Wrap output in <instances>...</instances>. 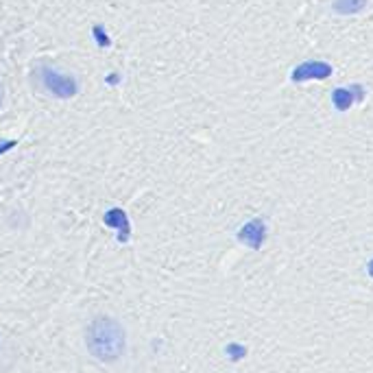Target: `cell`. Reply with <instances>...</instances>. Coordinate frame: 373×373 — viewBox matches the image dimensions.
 I'll use <instances>...</instances> for the list:
<instances>
[{
	"mask_svg": "<svg viewBox=\"0 0 373 373\" xmlns=\"http://www.w3.org/2000/svg\"><path fill=\"white\" fill-rule=\"evenodd\" d=\"M103 223L107 227H112L118 231V242H129L131 238V223H129V216L127 212L122 210V207H112V210H107L105 216H103Z\"/></svg>",
	"mask_w": 373,
	"mask_h": 373,
	"instance_id": "cell-4",
	"label": "cell"
},
{
	"mask_svg": "<svg viewBox=\"0 0 373 373\" xmlns=\"http://www.w3.org/2000/svg\"><path fill=\"white\" fill-rule=\"evenodd\" d=\"M92 35H94V39H96V46H99V48H107V46H112V39L107 37V33H105V29H103L101 24H94Z\"/></svg>",
	"mask_w": 373,
	"mask_h": 373,
	"instance_id": "cell-9",
	"label": "cell"
},
{
	"mask_svg": "<svg viewBox=\"0 0 373 373\" xmlns=\"http://www.w3.org/2000/svg\"><path fill=\"white\" fill-rule=\"evenodd\" d=\"M367 269H369V275H371V278H373V260H371L369 265H367Z\"/></svg>",
	"mask_w": 373,
	"mask_h": 373,
	"instance_id": "cell-12",
	"label": "cell"
},
{
	"mask_svg": "<svg viewBox=\"0 0 373 373\" xmlns=\"http://www.w3.org/2000/svg\"><path fill=\"white\" fill-rule=\"evenodd\" d=\"M41 81H44L46 90L52 96H57V99H73V96L79 92L75 77L61 75L57 70H52V68H44V70H41Z\"/></svg>",
	"mask_w": 373,
	"mask_h": 373,
	"instance_id": "cell-2",
	"label": "cell"
},
{
	"mask_svg": "<svg viewBox=\"0 0 373 373\" xmlns=\"http://www.w3.org/2000/svg\"><path fill=\"white\" fill-rule=\"evenodd\" d=\"M238 240L242 245H247L249 249H254V251H258V249H262V245H265L267 240V225L262 218H254L249 220V223H245L238 231Z\"/></svg>",
	"mask_w": 373,
	"mask_h": 373,
	"instance_id": "cell-3",
	"label": "cell"
},
{
	"mask_svg": "<svg viewBox=\"0 0 373 373\" xmlns=\"http://www.w3.org/2000/svg\"><path fill=\"white\" fill-rule=\"evenodd\" d=\"M86 345L99 363H116L127 350V334L112 316H96L88 325Z\"/></svg>",
	"mask_w": 373,
	"mask_h": 373,
	"instance_id": "cell-1",
	"label": "cell"
},
{
	"mask_svg": "<svg viewBox=\"0 0 373 373\" xmlns=\"http://www.w3.org/2000/svg\"><path fill=\"white\" fill-rule=\"evenodd\" d=\"M332 75V68L329 64H323V61H306L295 68L293 73V81L299 83V81H308V79H327Z\"/></svg>",
	"mask_w": 373,
	"mask_h": 373,
	"instance_id": "cell-5",
	"label": "cell"
},
{
	"mask_svg": "<svg viewBox=\"0 0 373 373\" xmlns=\"http://www.w3.org/2000/svg\"><path fill=\"white\" fill-rule=\"evenodd\" d=\"M3 103H5V92H3V86H0V109H3Z\"/></svg>",
	"mask_w": 373,
	"mask_h": 373,
	"instance_id": "cell-11",
	"label": "cell"
},
{
	"mask_svg": "<svg viewBox=\"0 0 373 373\" xmlns=\"http://www.w3.org/2000/svg\"><path fill=\"white\" fill-rule=\"evenodd\" d=\"M18 146V140H0V155H5L7 151L16 149Z\"/></svg>",
	"mask_w": 373,
	"mask_h": 373,
	"instance_id": "cell-10",
	"label": "cell"
},
{
	"mask_svg": "<svg viewBox=\"0 0 373 373\" xmlns=\"http://www.w3.org/2000/svg\"><path fill=\"white\" fill-rule=\"evenodd\" d=\"M356 99H363V90L358 86H352L350 90H334V94H332V101H334V107L341 109V112H345Z\"/></svg>",
	"mask_w": 373,
	"mask_h": 373,
	"instance_id": "cell-6",
	"label": "cell"
},
{
	"mask_svg": "<svg viewBox=\"0 0 373 373\" xmlns=\"http://www.w3.org/2000/svg\"><path fill=\"white\" fill-rule=\"evenodd\" d=\"M225 354L229 356V361H242V358L247 356V347L240 343H229L225 347Z\"/></svg>",
	"mask_w": 373,
	"mask_h": 373,
	"instance_id": "cell-8",
	"label": "cell"
},
{
	"mask_svg": "<svg viewBox=\"0 0 373 373\" xmlns=\"http://www.w3.org/2000/svg\"><path fill=\"white\" fill-rule=\"evenodd\" d=\"M365 5V0H336V11L341 13H354Z\"/></svg>",
	"mask_w": 373,
	"mask_h": 373,
	"instance_id": "cell-7",
	"label": "cell"
}]
</instances>
